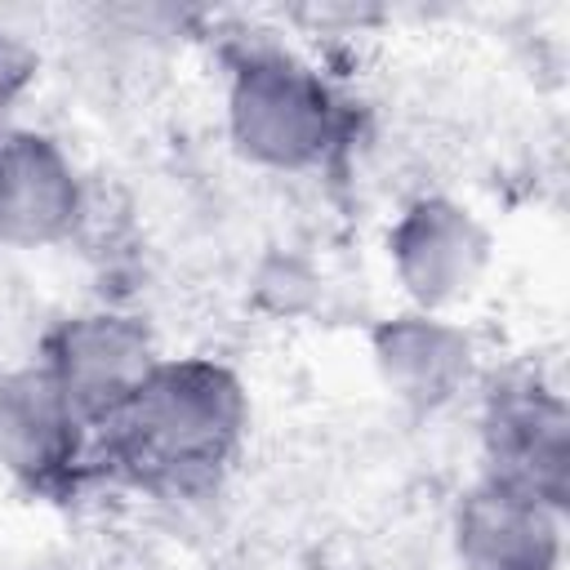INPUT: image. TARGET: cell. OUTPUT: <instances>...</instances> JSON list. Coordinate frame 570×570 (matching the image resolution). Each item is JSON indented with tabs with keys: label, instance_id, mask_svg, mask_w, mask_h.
I'll return each instance as SVG.
<instances>
[{
	"label": "cell",
	"instance_id": "7",
	"mask_svg": "<svg viewBox=\"0 0 570 570\" xmlns=\"http://www.w3.org/2000/svg\"><path fill=\"white\" fill-rule=\"evenodd\" d=\"M89 214V191L53 134H0V245L53 249L67 245Z\"/></svg>",
	"mask_w": 570,
	"mask_h": 570
},
{
	"label": "cell",
	"instance_id": "3",
	"mask_svg": "<svg viewBox=\"0 0 570 570\" xmlns=\"http://www.w3.org/2000/svg\"><path fill=\"white\" fill-rule=\"evenodd\" d=\"M160 356L165 352L134 312L89 307L62 316L45 334L36 361L98 436V428L116 419V410L151 379Z\"/></svg>",
	"mask_w": 570,
	"mask_h": 570
},
{
	"label": "cell",
	"instance_id": "1",
	"mask_svg": "<svg viewBox=\"0 0 570 570\" xmlns=\"http://www.w3.org/2000/svg\"><path fill=\"white\" fill-rule=\"evenodd\" d=\"M249 396L232 365L214 356H160L151 379L94 436V463L120 481L191 499L218 485L240 454Z\"/></svg>",
	"mask_w": 570,
	"mask_h": 570
},
{
	"label": "cell",
	"instance_id": "5",
	"mask_svg": "<svg viewBox=\"0 0 570 570\" xmlns=\"http://www.w3.org/2000/svg\"><path fill=\"white\" fill-rule=\"evenodd\" d=\"M0 468L31 494L62 499L94 468V428L40 370H0Z\"/></svg>",
	"mask_w": 570,
	"mask_h": 570
},
{
	"label": "cell",
	"instance_id": "8",
	"mask_svg": "<svg viewBox=\"0 0 570 570\" xmlns=\"http://www.w3.org/2000/svg\"><path fill=\"white\" fill-rule=\"evenodd\" d=\"M454 557L459 570H561L566 561V508L481 476L454 503Z\"/></svg>",
	"mask_w": 570,
	"mask_h": 570
},
{
	"label": "cell",
	"instance_id": "6",
	"mask_svg": "<svg viewBox=\"0 0 570 570\" xmlns=\"http://www.w3.org/2000/svg\"><path fill=\"white\" fill-rule=\"evenodd\" d=\"M485 476L512 481L557 508H570V410L534 374L503 379L481 410Z\"/></svg>",
	"mask_w": 570,
	"mask_h": 570
},
{
	"label": "cell",
	"instance_id": "10",
	"mask_svg": "<svg viewBox=\"0 0 570 570\" xmlns=\"http://www.w3.org/2000/svg\"><path fill=\"white\" fill-rule=\"evenodd\" d=\"M31 85H36V49L9 27H0V125L9 120V111L22 102Z\"/></svg>",
	"mask_w": 570,
	"mask_h": 570
},
{
	"label": "cell",
	"instance_id": "9",
	"mask_svg": "<svg viewBox=\"0 0 570 570\" xmlns=\"http://www.w3.org/2000/svg\"><path fill=\"white\" fill-rule=\"evenodd\" d=\"M370 361L379 383L410 410L450 405L476 374L472 334L441 312H396L370 330Z\"/></svg>",
	"mask_w": 570,
	"mask_h": 570
},
{
	"label": "cell",
	"instance_id": "2",
	"mask_svg": "<svg viewBox=\"0 0 570 570\" xmlns=\"http://www.w3.org/2000/svg\"><path fill=\"white\" fill-rule=\"evenodd\" d=\"M227 138L272 174H316L352 138L343 94L289 49H245L227 71Z\"/></svg>",
	"mask_w": 570,
	"mask_h": 570
},
{
	"label": "cell",
	"instance_id": "4",
	"mask_svg": "<svg viewBox=\"0 0 570 570\" xmlns=\"http://www.w3.org/2000/svg\"><path fill=\"white\" fill-rule=\"evenodd\" d=\"M490 258V227L454 196H414L387 227V267L414 312L450 316L481 289Z\"/></svg>",
	"mask_w": 570,
	"mask_h": 570
}]
</instances>
